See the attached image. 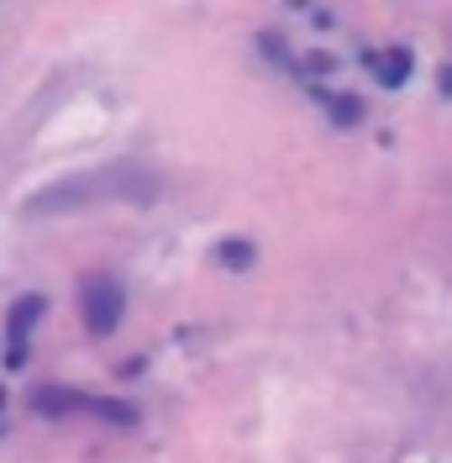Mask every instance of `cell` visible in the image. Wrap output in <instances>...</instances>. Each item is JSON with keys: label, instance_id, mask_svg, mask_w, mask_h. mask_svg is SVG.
Masks as SVG:
<instances>
[{"label": "cell", "instance_id": "cell-1", "mask_svg": "<svg viewBox=\"0 0 452 463\" xmlns=\"http://www.w3.org/2000/svg\"><path fill=\"white\" fill-rule=\"evenodd\" d=\"M158 195V174L142 169V164H106V169L74 174V179H58L42 195H32L27 211L32 216H53V211H80L95 201H137L147 205Z\"/></svg>", "mask_w": 452, "mask_h": 463}, {"label": "cell", "instance_id": "cell-2", "mask_svg": "<svg viewBox=\"0 0 452 463\" xmlns=\"http://www.w3.org/2000/svg\"><path fill=\"white\" fill-rule=\"evenodd\" d=\"M80 311H85V326L95 337H106L121 326V311H127V289L116 274H85L80 285Z\"/></svg>", "mask_w": 452, "mask_h": 463}, {"label": "cell", "instance_id": "cell-3", "mask_svg": "<svg viewBox=\"0 0 452 463\" xmlns=\"http://www.w3.org/2000/svg\"><path fill=\"white\" fill-rule=\"evenodd\" d=\"M42 311H48V300H42V295H27V300H16V306H11V347H5V364H11V369H22V364H27V337H32V326L42 321Z\"/></svg>", "mask_w": 452, "mask_h": 463}, {"label": "cell", "instance_id": "cell-4", "mask_svg": "<svg viewBox=\"0 0 452 463\" xmlns=\"http://www.w3.org/2000/svg\"><path fill=\"white\" fill-rule=\"evenodd\" d=\"M368 69H373V80L379 85H405L410 80V53L405 48H384V53H368Z\"/></svg>", "mask_w": 452, "mask_h": 463}, {"label": "cell", "instance_id": "cell-5", "mask_svg": "<svg viewBox=\"0 0 452 463\" xmlns=\"http://www.w3.org/2000/svg\"><path fill=\"white\" fill-rule=\"evenodd\" d=\"M326 111L337 116L342 127H353V121L363 116V111H358V100H353V95H337V100H326Z\"/></svg>", "mask_w": 452, "mask_h": 463}, {"label": "cell", "instance_id": "cell-6", "mask_svg": "<svg viewBox=\"0 0 452 463\" xmlns=\"http://www.w3.org/2000/svg\"><path fill=\"white\" fill-rule=\"evenodd\" d=\"M221 259L231 263V269H242V263H253V248H248V242H226Z\"/></svg>", "mask_w": 452, "mask_h": 463}]
</instances>
